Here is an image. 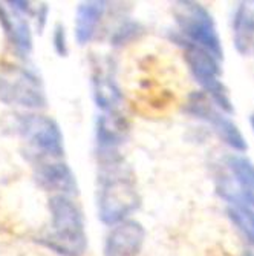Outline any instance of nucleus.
<instances>
[{"instance_id": "5", "label": "nucleus", "mask_w": 254, "mask_h": 256, "mask_svg": "<svg viewBox=\"0 0 254 256\" xmlns=\"http://www.w3.org/2000/svg\"><path fill=\"white\" fill-rule=\"evenodd\" d=\"M17 132L37 158H63L64 138L54 118L46 115H21L17 122Z\"/></svg>"}, {"instance_id": "4", "label": "nucleus", "mask_w": 254, "mask_h": 256, "mask_svg": "<svg viewBox=\"0 0 254 256\" xmlns=\"http://www.w3.org/2000/svg\"><path fill=\"white\" fill-rule=\"evenodd\" d=\"M178 42L182 44L184 48V58L190 69L193 78L199 83V86L204 89V94L209 97L213 104L227 114H233L235 106L230 100L228 89L221 80V62L216 60L210 52L199 48L196 44H192L181 37Z\"/></svg>"}, {"instance_id": "1", "label": "nucleus", "mask_w": 254, "mask_h": 256, "mask_svg": "<svg viewBox=\"0 0 254 256\" xmlns=\"http://www.w3.org/2000/svg\"><path fill=\"white\" fill-rule=\"evenodd\" d=\"M97 206L98 218L106 226L126 221L140 207L135 178L120 154L100 156Z\"/></svg>"}, {"instance_id": "8", "label": "nucleus", "mask_w": 254, "mask_h": 256, "mask_svg": "<svg viewBox=\"0 0 254 256\" xmlns=\"http://www.w3.org/2000/svg\"><path fill=\"white\" fill-rule=\"evenodd\" d=\"M186 112L192 115L193 118H198L212 126L213 130L219 135V138L228 148L238 152L248 150L247 140L236 126V123L230 120L227 115H224V112L219 110L204 92H193L186 104Z\"/></svg>"}, {"instance_id": "10", "label": "nucleus", "mask_w": 254, "mask_h": 256, "mask_svg": "<svg viewBox=\"0 0 254 256\" xmlns=\"http://www.w3.org/2000/svg\"><path fill=\"white\" fill-rule=\"evenodd\" d=\"M35 181L41 189L57 192V195L72 196L78 194L77 176L66 162L51 160L49 162H38L35 169Z\"/></svg>"}, {"instance_id": "16", "label": "nucleus", "mask_w": 254, "mask_h": 256, "mask_svg": "<svg viewBox=\"0 0 254 256\" xmlns=\"http://www.w3.org/2000/svg\"><path fill=\"white\" fill-rule=\"evenodd\" d=\"M225 210L239 234L250 246L254 247V208L242 201H230L227 202Z\"/></svg>"}, {"instance_id": "3", "label": "nucleus", "mask_w": 254, "mask_h": 256, "mask_svg": "<svg viewBox=\"0 0 254 256\" xmlns=\"http://www.w3.org/2000/svg\"><path fill=\"white\" fill-rule=\"evenodd\" d=\"M175 22L181 38L210 52L216 60H224L222 42L210 11L198 2H176L173 6Z\"/></svg>"}, {"instance_id": "13", "label": "nucleus", "mask_w": 254, "mask_h": 256, "mask_svg": "<svg viewBox=\"0 0 254 256\" xmlns=\"http://www.w3.org/2000/svg\"><path fill=\"white\" fill-rule=\"evenodd\" d=\"M0 26L3 28L9 42L21 56H28L32 50V36L26 18L21 14L9 12L5 6L0 5Z\"/></svg>"}, {"instance_id": "12", "label": "nucleus", "mask_w": 254, "mask_h": 256, "mask_svg": "<svg viewBox=\"0 0 254 256\" xmlns=\"http://www.w3.org/2000/svg\"><path fill=\"white\" fill-rule=\"evenodd\" d=\"M106 2L100 0H89L78 5L75 12V40L80 46L87 44L97 34L98 25L106 12Z\"/></svg>"}, {"instance_id": "11", "label": "nucleus", "mask_w": 254, "mask_h": 256, "mask_svg": "<svg viewBox=\"0 0 254 256\" xmlns=\"http://www.w3.org/2000/svg\"><path fill=\"white\" fill-rule=\"evenodd\" d=\"M97 146L98 155H117L118 148L123 144L126 136V123L118 115L115 114H101L97 120Z\"/></svg>"}, {"instance_id": "14", "label": "nucleus", "mask_w": 254, "mask_h": 256, "mask_svg": "<svg viewBox=\"0 0 254 256\" xmlns=\"http://www.w3.org/2000/svg\"><path fill=\"white\" fill-rule=\"evenodd\" d=\"M233 42L239 54L254 52V2H241L233 18Z\"/></svg>"}, {"instance_id": "7", "label": "nucleus", "mask_w": 254, "mask_h": 256, "mask_svg": "<svg viewBox=\"0 0 254 256\" xmlns=\"http://www.w3.org/2000/svg\"><path fill=\"white\" fill-rule=\"evenodd\" d=\"M0 102L25 109H43L48 106L40 78L21 68L0 74Z\"/></svg>"}, {"instance_id": "17", "label": "nucleus", "mask_w": 254, "mask_h": 256, "mask_svg": "<svg viewBox=\"0 0 254 256\" xmlns=\"http://www.w3.org/2000/svg\"><path fill=\"white\" fill-rule=\"evenodd\" d=\"M52 44L54 50L60 57L67 56V38H66V30L63 25H57L52 32Z\"/></svg>"}, {"instance_id": "2", "label": "nucleus", "mask_w": 254, "mask_h": 256, "mask_svg": "<svg viewBox=\"0 0 254 256\" xmlns=\"http://www.w3.org/2000/svg\"><path fill=\"white\" fill-rule=\"evenodd\" d=\"M52 236L51 247L67 256H81L87 248L84 218L80 207L63 195L49 198Z\"/></svg>"}, {"instance_id": "15", "label": "nucleus", "mask_w": 254, "mask_h": 256, "mask_svg": "<svg viewBox=\"0 0 254 256\" xmlns=\"http://www.w3.org/2000/svg\"><path fill=\"white\" fill-rule=\"evenodd\" d=\"M92 90H94V100L103 114H115L121 106L123 94L110 72L100 69L92 76Z\"/></svg>"}, {"instance_id": "6", "label": "nucleus", "mask_w": 254, "mask_h": 256, "mask_svg": "<svg viewBox=\"0 0 254 256\" xmlns=\"http://www.w3.org/2000/svg\"><path fill=\"white\" fill-rule=\"evenodd\" d=\"M225 170L216 175V192L225 201H242L254 208V162L245 155L225 156Z\"/></svg>"}, {"instance_id": "9", "label": "nucleus", "mask_w": 254, "mask_h": 256, "mask_svg": "<svg viewBox=\"0 0 254 256\" xmlns=\"http://www.w3.org/2000/svg\"><path fill=\"white\" fill-rule=\"evenodd\" d=\"M146 238L141 222L126 220L113 226L106 240L104 256H140Z\"/></svg>"}, {"instance_id": "18", "label": "nucleus", "mask_w": 254, "mask_h": 256, "mask_svg": "<svg viewBox=\"0 0 254 256\" xmlns=\"http://www.w3.org/2000/svg\"><path fill=\"white\" fill-rule=\"evenodd\" d=\"M250 124H251V129L254 132V114H251V117H250Z\"/></svg>"}]
</instances>
